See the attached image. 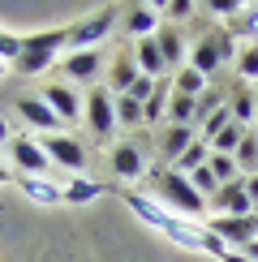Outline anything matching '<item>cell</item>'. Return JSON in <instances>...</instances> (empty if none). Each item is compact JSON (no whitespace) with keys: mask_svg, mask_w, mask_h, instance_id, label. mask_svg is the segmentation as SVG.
<instances>
[{"mask_svg":"<svg viewBox=\"0 0 258 262\" xmlns=\"http://www.w3.org/2000/svg\"><path fill=\"white\" fill-rule=\"evenodd\" d=\"M121 202L129 206V211L138 215L142 224H150L159 236H168L172 245H181V249H198V254H215V258H224L228 254V245L220 241V236L211 232V228H202L198 220H181V215H172L164 202L155 198V193H138V189H121Z\"/></svg>","mask_w":258,"mask_h":262,"instance_id":"1","label":"cell"},{"mask_svg":"<svg viewBox=\"0 0 258 262\" xmlns=\"http://www.w3.org/2000/svg\"><path fill=\"white\" fill-rule=\"evenodd\" d=\"M64 52H69V26L35 30V35H22V56L13 60V69L22 78H35V73H48L52 64H60Z\"/></svg>","mask_w":258,"mask_h":262,"instance_id":"2","label":"cell"},{"mask_svg":"<svg viewBox=\"0 0 258 262\" xmlns=\"http://www.w3.org/2000/svg\"><path fill=\"white\" fill-rule=\"evenodd\" d=\"M155 198L164 202L172 215H181V220H198V215L211 211L207 198L193 189V181L181 177V172H172V168H155Z\"/></svg>","mask_w":258,"mask_h":262,"instance_id":"3","label":"cell"},{"mask_svg":"<svg viewBox=\"0 0 258 262\" xmlns=\"http://www.w3.org/2000/svg\"><path fill=\"white\" fill-rule=\"evenodd\" d=\"M121 26V5H103V9H91L82 21L69 26V52H91V48H103V39Z\"/></svg>","mask_w":258,"mask_h":262,"instance_id":"4","label":"cell"},{"mask_svg":"<svg viewBox=\"0 0 258 262\" xmlns=\"http://www.w3.org/2000/svg\"><path fill=\"white\" fill-rule=\"evenodd\" d=\"M5 150H9V163H13V177H48L52 159H48V150L39 146L35 134H13V142H9Z\"/></svg>","mask_w":258,"mask_h":262,"instance_id":"5","label":"cell"},{"mask_svg":"<svg viewBox=\"0 0 258 262\" xmlns=\"http://www.w3.org/2000/svg\"><path fill=\"white\" fill-rule=\"evenodd\" d=\"M86 125H91V134L99 142H116V95L107 91V86H95V91H86Z\"/></svg>","mask_w":258,"mask_h":262,"instance_id":"6","label":"cell"},{"mask_svg":"<svg viewBox=\"0 0 258 262\" xmlns=\"http://www.w3.org/2000/svg\"><path fill=\"white\" fill-rule=\"evenodd\" d=\"M107 159H112V172L121 177L125 185L150 177V159H146V146H138V138H116L112 150H107Z\"/></svg>","mask_w":258,"mask_h":262,"instance_id":"7","label":"cell"},{"mask_svg":"<svg viewBox=\"0 0 258 262\" xmlns=\"http://www.w3.org/2000/svg\"><path fill=\"white\" fill-rule=\"evenodd\" d=\"M207 228L228 249H245L258 241V211L254 215H215V220H207Z\"/></svg>","mask_w":258,"mask_h":262,"instance_id":"8","label":"cell"},{"mask_svg":"<svg viewBox=\"0 0 258 262\" xmlns=\"http://www.w3.org/2000/svg\"><path fill=\"white\" fill-rule=\"evenodd\" d=\"M39 146L48 150V159L60 163L69 177H86V146L73 134H48V138H39Z\"/></svg>","mask_w":258,"mask_h":262,"instance_id":"9","label":"cell"},{"mask_svg":"<svg viewBox=\"0 0 258 262\" xmlns=\"http://www.w3.org/2000/svg\"><path fill=\"white\" fill-rule=\"evenodd\" d=\"M159 26H164V5L142 0V5H125V9H121V30H125L134 43L159 35Z\"/></svg>","mask_w":258,"mask_h":262,"instance_id":"10","label":"cell"},{"mask_svg":"<svg viewBox=\"0 0 258 262\" xmlns=\"http://www.w3.org/2000/svg\"><path fill=\"white\" fill-rule=\"evenodd\" d=\"M39 99H43V103L52 107V112L60 116V125H78L82 116H86V99H82L78 91H73L69 82H48Z\"/></svg>","mask_w":258,"mask_h":262,"instance_id":"11","label":"cell"},{"mask_svg":"<svg viewBox=\"0 0 258 262\" xmlns=\"http://www.w3.org/2000/svg\"><path fill=\"white\" fill-rule=\"evenodd\" d=\"M56 69H60L69 82H82V86H91V82L103 73V48H91V52H64Z\"/></svg>","mask_w":258,"mask_h":262,"instance_id":"12","label":"cell"},{"mask_svg":"<svg viewBox=\"0 0 258 262\" xmlns=\"http://www.w3.org/2000/svg\"><path fill=\"white\" fill-rule=\"evenodd\" d=\"M17 116H22L30 129H35V134H43V138H48V134H64L60 116L52 112L43 99H35V95H22V99H17Z\"/></svg>","mask_w":258,"mask_h":262,"instance_id":"13","label":"cell"},{"mask_svg":"<svg viewBox=\"0 0 258 262\" xmlns=\"http://www.w3.org/2000/svg\"><path fill=\"white\" fill-rule=\"evenodd\" d=\"M159 52H164V64H168V73H177V69H185V60H189V39H185V26H172V21H164L159 26Z\"/></svg>","mask_w":258,"mask_h":262,"instance_id":"14","label":"cell"},{"mask_svg":"<svg viewBox=\"0 0 258 262\" xmlns=\"http://www.w3.org/2000/svg\"><path fill=\"white\" fill-rule=\"evenodd\" d=\"M193 142H198V129H193V125H164V129H159V146H155L159 159H164V168H172Z\"/></svg>","mask_w":258,"mask_h":262,"instance_id":"15","label":"cell"},{"mask_svg":"<svg viewBox=\"0 0 258 262\" xmlns=\"http://www.w3.org/2000/svg\"><path fill=\"white\" fill-rule=\"evenodd\" d=\"M215 215H254V202L245 193V177L232 185H220V193L211 198V220Z\"/></svg>","mask_w":258,"mask_h":262,"instance_id":"16","label":"cell"},{"mask_svg":"<svg viewBox=\"0 0 258 262\" xmlns=\"http://www.w3.org/2000/svg\"><path fill=\"white\" fill-rule=\"evenodd\" d=\"M13 181L35 206H64V185H56L52 177H13Z\"/></svg>","mask_w":258,"mask_h":262,"instance_id":"17","label":"cell"},{"mask_svg":"<svg viewBox=\"0 0 258 262\" xmlns=\"http://www.w3.org/2000/svg\"><path fill=\"white\" fill-rule=\"evenodd\" d=\"M228 112H232V121H236V125L254 129V116H258V95H254L245 82H232V86H228Z\"/></svg>","mask_w":258,"mask_h":262,"instance_id":"18","label":"cell"},{"mask_svg":"<svg viewBox=\"0 0 258 262\" xmlns=\"http://www.w3.org/2000/svg\"><path fill=\"white\" fill-rule=\"evenodd\" d=\"M138 78H142V73H138V60H134V52H116L112 69H107V91H112V95H129Z\"/></svg>","mask_w":258,"mask_h":262,"instance_id":"19","label":"cell"},{"mask_svg":"<svg viewBox=\"0 0 258 262\" xmlns=\"http://www.w3.org/2000/svg\"><path fill=\"white\" fill-rule=\"evenodd\" d=\"M134 60H138V73H142V78H172V73H168V64H164V52H159V43H155V35H150V39H142V43H138V48H134Z\"/></svg>","mask_w":258,"mask_h":262,"instance_id":"20","label":"cell"},{"mask_svg":"<svg viewBox=\"0 0 258 262\" xmlns=\"http://www.w3.org/2000/svg\"><path fill=\"white\" fill-rule=\"evenodd\" d=\"M99 193H107L95 177H69L64 181V206H91Z\"/></svg>","mask_w":258,"mask_h":262,"instance_id":"21","label":"cell"},{"mask_svg":"<svg viewBox=\"0 0 258 262\" xmlns=\"http://www.w3.org/2000/svg\"><path fill=\"white\" fill-rule=\"evenodd\" d=\"M236 43H258V5H245L232 21H224Z\"/></svg>","mask_w":258,"mask_h":262,"instance_id":"22","label":"cell"},{"mask_svg":"<svg viewBox=\"0 0 258 262\" xmlns=\"http://www.w3.org/2000/svg\"><path fill=\"white\" fill-rule=\"evenodd\" d=\"M116 125L121 129H142L146 125V107L129 95H116Z\"/></svg>","mask_w":258,"mask_h":262,"instance_id":"23","label":"cell"},{"mask_svg":"<svg viewBox=\"0 0 258 262\" xmlns=\"http://www.w3.org/2000/svg\"><path fill=\"white\" fill-rule=\"evenodd\" d=\"M232 69H236V82H258V43H241L236 48Z\"/></svg>","mask_w":258,"mask_h":262,"instance_id":"24","label":"cell"},{"mask_svg":"<svg viewBox=\"0 0 258 262\" xmlns=\"http://www.w3.org/2000/svg\"><path fill=\"white\" fill-rule=\"evenodd\" d=\"M236 168H241V177H258V134L250 129V134L241 138V146H236Z\"/></svg>","mask_w":258,"mask_h":262,"instance_id":"25","label":"cell"},{"mask_svg":"<svg viewBox=\"0 0 258 262\" xmlns=\"http://www.w3.org/2000/svg\"><path fill=\"white\" fill-rule=\"evenodd\" d=\"M207 159H211V146H207V142H193V146L185 150V155H181L177 163H172V172H181V177H189V172H198V168H207Z\"/></svg>","mask_w":258,"mask_h":262,"instance_id":"26","label":"cell"},{"mask_svg":"<svg viewBox=\"0 0 258 262\" xmlns=\"http://www.w3.org/2000/svg\"><path fill=\"white\" fill-rule=\"evenodd\" d=\"M207 78H202V73H193L189 69V64H185V69H177V73H172V91H177V95H189V99H198V95L202 91H207Z\"/></svg>","mask_w":258,"mask_h":262,"instance_id":"27","label":"cell"},{"mask_svg":"<svg viewBox=\"0 0 258 262\" xmlns=\"http://www.w3.org/2000/svg\"><path fill=\"white\" fill-rule=\"evenodd\" d=\"M245 134H250V129L236 125V121H232V125H224L220 134L211 138V150H215V155H236V146H241V138H245Z\"/></svg>","mask_w":258,"mask_h":262,"instance_id":"28","label":"cell"},{"mask_svg":"<svg viewBox=\"0 0 258 262\" xmlns=\"http://www.w3.org/2000/svg\"><path fill=\"white\" fill-rule=\"evenodd\" d=\"M207 168H211V177L220 181V185H232V181H241V168H236V159H232V155H215V150H211Z\"/></svg>","mask_w":258,"mask_h":262,"instance_id":"29","label":"cell"},{"mask_svg":"<svg viewBox=\"0 0 258 262\" xmlns=\"http://www.w3.org/2000/svg\"><path fill=\"white\" fill-rule=\"evenodd\" d=\"M189 181H193V189H198L202 198H207V206H211V198L220 193V181L211 177V168H198V172H189Z\"/></svg>","mask_w":258,"mask_h":262,"instance_id":"30","label":"cell"},{"mask_svg":"<svg viewBox=\"0 0 258 262\" xmlns=\"http://www.w3.org/2000/svg\"><path fill=\"white\" fill-rule=\"evenodd\" d=\"M241 9H245V5H236V0H215V5H207V13H215V17H228V21H232L236 13H241Z\"/></svg>","mask_w":258,"mask_h":262,"instance_id":"31","label":"cell"},{"mask_svg":"<svg viewBox=\"0 0 258 262\" xmlns=\"http://www.w3.org/2000/svg\"><path fill=\"white\" fill-rule=\"evenodd\" d=\"M9 142H13V129H9V121L0 116V146H9Z\"/></svg>","mask_w":258,"mask_h":262,"instance_id":"32","label":"cell"},{"mask_svg":"<svg viewBox=\"0 0 258 262\" xmlns=\"http://www.w3.org/2000/svg\"><path fill=\"white\" fill-rule=\"evenodd\" d=\"M236 254H245L250 262H258V241H254V245H245V249H236Z\"/></svg>","mask_w":258,"mask_h":262,"instance_id":"33","label":"cell"},{"mask_svg":"<svg viewBox=\"0 0 258 262\" xmlns=\"http://www.w3.org/2000/svg\"><path fill=\"white\" fill-rule=\"evenodd\" d=\"M220 262H250V258H245V254H236V249H228V254H224Z\"/></svg>","mask_w":258,"mask_h":262,"instance_id":"34","label":"cell"},{"mask_svg":"<svg viewBox=\"0 0 258 262\" xmlns=\"http://www.w3.org/2000/svg\"><path fill=\"white\" fill-rule=\"evenodd\" d=\"M5 181H13V172H9V168H0V185H5Z\"/></svg>","mask_w":258,"mask_h":262,"instance_id":"35","label":"cell"},{"mask_svg":"<svg viewBox=\"0 0 258 262\" xmlns=\"http://www.w3.org/2000/svg\"><path fill=\"white\" fill-rule=\"evenodd\" d=\"M5 73H9V60H0V82H5Z\"/></svg>","mask_w":258,"mask_h":262,"instance_id":"36","label":"cell"},{"mask_svg":"<svg viewBox=\"0 0 258 262\" xmlns=\"http://www.w3.org/2000/svg\"><path fill=\"white\" fill-rule=\"evenodd\" d=\"M254 134H258V116H254Z\"/></svg>","mask_w":258,"mask_h":262,"instance_id":"37","label":"cell"},{"mask_svg":"<svg viewBox=\"0 0 258 262\" xmlns=\"http://www.w3.org/2000/svg\"><path fill=\"white\" fill-rule=\"evenodd\" d=\"M0 168H5V163H0Z\"/></svg>","mask_w":258,"mask_h":262,"instance_id":"38","label":"cell"},{"mask_svg":"<svg viewBox=\"0 0 258 262\" xmlns=\"http://www.w3.org/2000/svg\"><path fill=\"white\" fill-rule=\"evenodd\" d=\"M0 35H5V30H0Z\"/></svg>","mask_w":258,"mask_h":262,"instance_id":"39","label":"cell"},{"mask_svg":"<svg viewBox=\"0 0 258 262\" xmlns=\"http://www.w3.org/2000/svg\"><path fill=\"white\" fill-rule=\"evenodd\" d=\"M254 86H258V82H254Z\"/></svg>","mask_w":258,"mask_h":262,"instance_id":"40","label":"cell"}]
</instances>
